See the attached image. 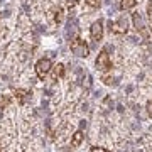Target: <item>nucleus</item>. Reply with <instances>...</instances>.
<instances>
[{
	"label": "nucleus",
	"mask_w": 152,
	"mask_h": 152,
	"mask_svg": "<svg viewBox=\"0 0 152 152\" xmlns=\"http://www.w3.org/2000/svg\"><path fill=\"white\" fill-rule=\"evenodd\" d=\"M108 51H110V46H105V48L100 51V54L96 56L95 66H96V69L100 71V73H108V71L113 69V64H112V58H110Z\"/></svg>",
	"instance_id": "obj_1"
},
{
	"label": "nucleus",
	"mask_w": 152,
	"mask_h": 152,
	"mask_svg": "<svg viewBox=\"0 0 152 152\" xmlns=\"http://www.w3.org/2000/svg\"><path fill=\"white\" fill-rule=\"evenodd\" d=\"M69 48H71V53L75 56H78V58H88V54H90V48H88V44L81 37L73 39Z\"/></svg>",
	"instance_id": "obj_2"
},
{
	"label": "nucleus",
	"mask_w": 152,
	"mask_h": 152,
	"mask_svg": "<svg viewBox=\"0 0 152 152\" xmlns=\"http://www.w3.org/2000/svg\"><path fill=\"white\" fill-rule=\"evenodd\" d=\"M108 27L113 34H118V36L120 34H127V31H129V20H127L125 15H120L117 20L108 22Z\"/></svg>",
	"instance_id": "obj_3"
},
{
	"label": "nucleus",
	"mask_w": 152,
	"mask_h": 152,
	"mask_svg": "<svg viewBox=\"0 0 152 152\" xmlns=\"http://www.w3.org/2000/svg\"><path fill=\"white\" fill-rule=\"evenodd\" d=\"M36 75H37V78H41V80H44L46 76L51 73V69H53V61L49 59V58H42V59H39L37 63H36Z\"/></svg>",
	"instance_id": "obj_4"
},
{
	"label": "nucleus",
	"mask_w": 152,
	"mask_h": 152,
	"mask_svg": "<svg viewBox=\"0 0 152 152\" xmlns=\"http://www.w3.org/2000/svg\"><path fill=\"white\" fill-rule=\"evenodd\" d=\"M90 36H91V41L95 42H100L103 39V20L98 19L96 22H93L91 27H90Z\"/></svg>",
	"instance_id": "obj_5"
},
{
	"label": "nucleus",
	"mask_w": 152,
	"mask_h": 152,
	"mask_svg": "<svg viewBox=\"0 0 152 152\" xmlns=\"http://www.w3.org/2000/svg\"><path fill=\"white\" fill-rule=\"evenodd\" d=\"M132 22H134V27H135L137 32H140L144 37H149L147 36V31H145V22H144V19H142V15L139 12H134L132 14Z\"/></svg>",
	"instance_id": "obj_6"
},
{
	"label": "nucleus",
	"mask_w": 152,
	"mask_h": 152,
	"mask_svg": "<svg viewBox=\"0 0 152 152\" xmlns=\"http://www.w3.org/2000/svg\"><path fill=\"white\" fill-rule=\"evenodd\" d=\"M14 96L20 105H24L27 100L32 98V91H29V90H14Z\"/></svg>",
	"instance_id": "obj_7"
},
{
	"label": "nucleus",
	"mask_w": 152,
	"mask_h": 152,
	"mask_svg": "<svg viewBox=\"0 0 152 152\" xmlns=\"http://www.w3.org/2000/svg\"><path fill=\"white\" fill-rule=\"evenodd\" d=\"M64 71H66V68H64V64H56V66H53V69H51V76H53V81H56V80H59V78H63L64 76Z\"/></svg>",
	"instance_id": "obj_8"
},
{
	"label": "nucleus",
	"mask_w": 152,
	"mask_h": 152,
	"mask_svg": "<svg viewBox=\"0 0 152 152\" xmlns=\"http://www.w3.org/2000/svg\"><path fill=\"white\" fill-rule=\"evenodd\" d=\"M83 130L80 129V130H76L75 134H73V137H71V147H80V144L83 142Z\"/></svg>",
	"instance_id": "obj_9"
},
{
	"label": "nucleus",
	"mask_w": 152,
	"mask_h": 152,
	"mask_svg": "<svg viewBox=\"0 0 152 152\" xmlns=\"http://www.w3.org/2000/svg\"><path fill=\"white\" fill-rule=\"evenodd\" d=\"M53 14H54V24L59 26L61 22L64 20V10H63V7H56L54 10H53Z\"/></svg>",
	"instance_id": "obj_10"
},
{
	"label": "nucleus",
	"mask_w": 152,
	"mask_h": 152,
	"mask_svg": "<svg viewBox=\"0 0 152 152\" xmlns=\"http://www.w3.org/2000/svg\"><path fill=\"white\" fill-rule=\"evenodd\" d=\"M137 5V0H120V9L122 10H129Z\"/></svg>",
	"instance_id": "obj_11"
},
{
	"label": "nucleus",
	"mask_w": 152,
	"mask_h": 152,
	"mask_svg": "<svg viewBox=\"0 0 152 152\" xmlns=\"http://www.w3.org/2000/svg\"><path fill=\"white\" fill-rule=\"evenodd\" d=\"M12 103V96L10 95H4V96H0V108H9Z\"/></svg>",
	"instance_id": "obj_12"
},
{
	"label": "nucleus",
	"mask_w": 152,
	"mask_h": 152,
	"mask_svg": "<svg viewBox=\"0 0 152 152\" xmlns=\"http://www.w3.org/2000/svg\"><path fill=\"white\" fill-rule=\"evenodd\" d=\"M85 4L90 9H98V7L102 5V0H85Z\"/></svg>",
	"instance_id": "obj_13"
},
{
	"label": "nucleus",
	"mask_w": 152,
	"mask_h": 152,
	"mask_svg": "<svg viewBox=\"0 0 152 152\" xmlns=\"http://www.w3.org/2000/svg\"><path fill=\"white\" fill-rule=\"evenodd\" d=\"M145 110H147V115H149V117L152 118V98L149 100V102H147V105H145Z\"/></svg>",
	"instance_id": "obj_14"
},
{
	"label": "nucleus",
	"mask_w": 152,
	"mask_h": 152,
	"mask_svg": "<svg viewBox=\"0 0 152 152\" xmlns=\"http://www.w3.org/2000/svg\"><path fill=\"white\" fill-rule=\"evenodd\" d=\"M91 152H110V151L103 149V147H91Z\"/></svg>",
	"instance_id": "obj_15"
},
{
	"label": "nucleus",
	"mask_w": 152,
	"mask_h": 152,
	"mask_svg": "<svg viewBox=\"0 0 152 152\" xmlns=\"http://www.w3.org/2000/svg\"><path fill=\"white\" fill-rule=\"evenodd\" d=\"M0 152H2V145H0Z\"/></svg>",
	"instance_id": "obj_16"
}]
</instances>
